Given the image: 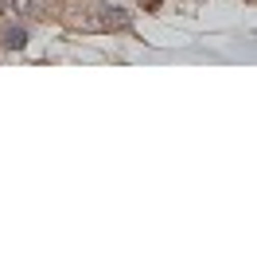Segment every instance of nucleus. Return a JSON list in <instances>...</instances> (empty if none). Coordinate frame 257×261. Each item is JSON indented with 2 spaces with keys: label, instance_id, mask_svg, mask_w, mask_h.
I'll return each mask as SVG.
<instances>
[{
  "label": "nucleus",
  "instance_id": "obj_2",
  "mask_svg": "<svg viewBox=\"0 0 257 261\" xmlns=\"http://www.w3.org/2000/svg\"><path fill=\"white\" fill-rule=\"evenodd\" d=\"M0 43L8 47V51H20V47L28 43V32H23V28H4V35H0Z\"/></svg>",
  "mask_w": 257,
  "mask_h": 261
},
{
  "label": "nucleus",
  "instance_id": "obj_5",
  "mask_svg": "<svg viewBox=\"0 0 257 261\" xmlns=\"http://www.w3.org/2000/svg\"><path fill=\"white\" fill-rule=\"evenodd\" d=\"M4 8H8V0H0V12H4Z\"/></svg>",
  "mask_w": 257,
  "mask_h": 261
},
{
  "label": "nucleus",
  "instance_id": "obj_1",
  "mask_svg": "<svg viewBox=\"0 0 257 261\" xmlns=\"http://www.w3.org/2000/svg\"><path fill=\"white\" fill-rule=\"evenodd\" d=\"M101 16H94V20H86V28L90 32H109V28H128V12L125 8H97Z\"/></svg>",
  "mask_w": 257,
  "mask_h": 261
},
{
  "label": "nucleus",
  "instance_id": "obj_3",
  "mask_svg": "<svg viewBox=\"0 0 257 261\" xmlns=\"http://www.w3.org/2000/svg\"><path fill=\"white\" fill-rule=\"evenodd\" d=\"M32 8V0H8V12H28Z\"/></svg>",
  "mask_w": 257,
  "mask_h": 261
},
{
  "label": "nucleus",
  "instance_id": "obj_4",
  "mask_svg": "<svg viewBox=\"0 0 257 261\" xmlns=\"http://www.w3.org/2000/svg\"><path fill=\"white\" fill-rule=\"evenodd\" d=\"M140 4H144L148 12H156V8H160V0H140Z\"/></svg>",
  "mask_w": 257,
  "mask_h": 261
}]
</instances>
